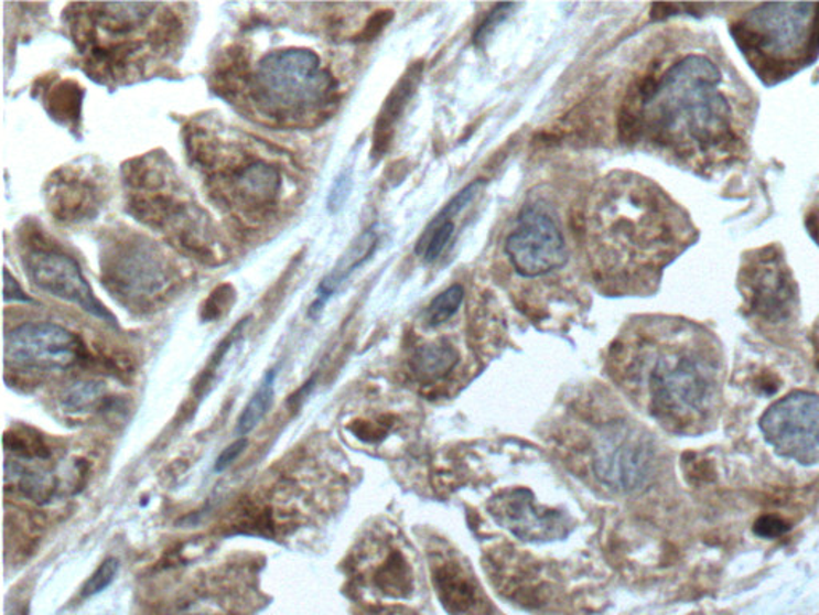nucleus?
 Instances as JSON below:
<instances>
[{
    "instance_id": "nucleus-23",
    "label": "nucleus",
    "mask_w": 819,
    "mask_h": 615,
    "mask_svg": "<svg viewBox=\"0 0 819 615\" xmlns=\"http://www.w3.org/2000/svg\"><path fill=\"white\" fill-rule=\"evenodd\" d=\"M351 188H353V175L349 171H345L338 179L335 180L332 191L328 196V208L332 212L338 211L346 203L347 196H349Z\"/></svg>"
},
{
    "instance_id": "nucleus-1",
    "label": "nucleus",
    "mask_w": 819,
    "mask_h": 615,
    "mask_svg": "<svg viewBox=\"0 0 819 615\" xmlns=\"http://www.w3.org/2000/svg\"><path fill=\"white\" fill-rule=\"evenodd\" d=\"M755 112L753 90L719 42L690 34L651 60L627 91L619 137L708 175L747 154Z\"/></svg>"
},
{
    "instance_id": "nucleus-21",
    "label": "nucleus",
    "mask_w": 819,
    "mask_h": 615,
    "mask_svg": "<svg viewBox=\"0 0 819 615\" xmlns=\"http://www.w3.org/2000/svg\"><path fill=\"white\" fill-rule=\"evenodd\" d=\"M790 530L786 519L775 515H764L754 522V533L761 539H779Z\"/></svg>"
},
{
    "instance_id": "nucleus-5",
    "label": "nucleus",
    "mask_w": 819,
    "mask_h": 615,
    "mask_svg": "<svg viewBox=\"0 0 819 615\" xmlns=\"http://www.w3.org/2000/svg\"><path fill=\"white\" fill-rule=\"evenodd\" d=\"M336 80L322 68L321 58L308 48L268 53L255 76L262 105L278 111H308L333 101Z\"/></svg>"
},
{
    "instance_id": "nucleus-13",
    "label": "nucleus",
    "mask_w": 819,
    "mask_h": 615,
    "mask_svg": "<svg viewBox=\"0 0 819 615\" xmlns=\"http://www.w3.org/2000/svg\"><path fill=\"white\" fill-rule=\"evenodd\" d=\"M456 364L459 353L446 342L418 346L410 359L411 373L421 381L443 380L455 370Z\"/></svg>"
},
{
    "instance_id": "nucleus-6",
    "label": "nucleus",
    "mask_w": 819,
    "mask_h": 615,
    "mask_svg": "<svg viewBox=\"0 0 819 615\" xmlns=\"http://www.w3.org/2000/svg\"><path fill=\"white\" fill-rule=\"evenodd\" d=\"M592 466L595 478L604 486L618 493H636L654 479V441L636 427L608 428L595 445Z\"/></svg>"
},
{
    "instance_id": "nucleus-14",
    "label": "nucleus",
    "mask_w": 819,
    "mask_h": 615,
    "mask_svg": "<svg viewBox=\"0 0 819 615\" xmlns=\"http://www.w3.org/2000/svg\"><path fill=\"white\" fill-rule=\"evenodd\" d=\"M421 79V65H413L407 71L406 76L399 80L396 88L389 95L388 101L382 106L377 123V136H375V148L379 151L385 150L386 143L391 140V130L402 115L407 101L410 100L413 91L417 90L418 83Z\"/></svg>"
},
{
    "instance_id": "nucleus-12",
    "label": "nucleus",
    "mask_w": 819,
    "mask_h": 615,
    "mask_svg": "<svg viewBox=\"0 0 819 615\" xmlns=\"http://www.w3.org/2000/svg\"><path fill=\"white\" fill-rule=\"evenodd\" d=\"M377 244L378 235L377 231H375V228H370L367 229V231L362 233L359 238L351 244L349 249H347L346 252L343 253V257L340 258L338 263L333 267V270L330 271L327 276H325L324 281L321 282V285H319L317 296H315V302L312 303L311 306L312 316H314V314L321 313L322 308H324L325 303L328 302L330 296L338 291L340 285H342L343 282H345L346 279L349 278L353 271H356L357 268L360 267V265H364L365 261L370 258L371 253H374L375 249H377Z\"/></svg>"
},
{
    "instance_id": "nucleus-17",
    "label": "nucleus",
    "mask_w": 819,
    "mask_h": 615,
    "mask_svg": "<svg viewBox=\"0 0 819 615\" xmlns=\"http://www.w3.org/2000/svg\"><path fill=\"white\" fill-rule=\"evenodd\" d=\"M463 300V285H450L446 291L439 293V295L429 303L427 314H424L427 325H429V327H439V325L449 323V321L455 316L456 311L460 310Z\"/></svg>"
},
{
    "instance_id": "nucleus-4",
    "label": "nucleus",
    "mask_w": 819,
    "mask_h": 615,
    "mask_svg": "<svg viewBox=\"0 0 819 615\" xmlns=\"http://www.w3.org/2000/svg\"><path fill=\"white\" fill-rule=\"evenodd\" d=\"M650 395L655 409L668 419L703 416L718 395V364L704 349H666L650 370Z\"/></svg>"
},
{
    "instance_id": "nucleus-25",
    "label": "nucleus",
    "mask_w": 819,
    "mask_h": 615,
    "mask_svg": "<svg viewBox=\"0 0 819 615\" xmlns=\"http://www.w3.org/2000/svg\"><path fill=\"white\" fill-rule=\"evenodd\" d=\"M248 441L246 438H240L236 443L228 445L225 451L222 452L218 458H216L215 470L216 472H225L228 466L233 465L234 462L239 458V455L246 451Z\"/></svg>"
},
{
    "instance_id": "nucleus-20",
    "label": "nucleus",
    "mask_w": 819,
    "mask_h": 615,
    "mask_svg": "<svg viewBox=\"0 0 819 615\" xmlns=\"http://www.w3.org/2000/svg\"><path fill=\"white\" fill-rule=\"evenodd\" d=\"M99 395L101 390L95 384H76L66 395L65 406L67 409L85 410L98 401Z\"/></svg>"
},
{
    "instance_id": "nucleus-18",
    "label": "nucleus",
    "mask_w": 819,
    "mask_h": 615,
    "mask_svg": "<svg viewBox=\"0 0 819 615\" xmlns=\"http://www.w3.org/2000/svg\"><path fill=\"white\" fill-rule=\"evenodd\" d=\"M243 191L255 201H268L278 191V173L265 165H251L243 173Z\"/></svg>"
},
{
    "instance_id": "nucleus-27",
    "label": "nucleus",
    "mask_w": 819,
    "mask_h": 615,
    "mask_svg": "<svg viewBox=\"0 0 819 615\" xmlns=\"http://www.w3.org/2000/svg\"><path fill=\"white\" fill-rule=\"evenodd\" d=\"M6 615H24V611L18 609V607H15V609L7 611Z\"/></svg>"
},
{
    "instance_id": "nucleus-11",
    "label": "nucleus",
    "mask_w": 819,
    "mask_h": 615,
    "mask_svg": "<svg viewBox=\"0 0 819 615\" xmlns=\"http://www.w3.org/2000/svg\"><path fill=\"white\" fill-rule=\"evenodd\" d=\"M492 518L525 542H551L569 536L570 519L535 501L528 489H513L492 498Z\"/></svg>"
},
{
    "instance_id": "nucleus-15",
    "label": "nucleus",
    "mask_w": 819,
    "mask_h": 615,
    "mask_svg": "<svg viewBox=\"0 0 819 615\" xmlns=\"http://www.w3.org/2000/svg\"><path fill=\"white\" fill-rule=\"evenodd\" d=\"M435 586L443 606L453 615L470 613L475 606V589L459 569L443 568L435 574Z\"/></svg>"
},
{
    "instance_id": "nucleus-19",
    "label": "nucleus",
    "mask_w": 819,
    "mask_h": 615,
    "mask_svg": "<svg viewBox=\"0 0 819 615\" xmlns=\"http://www.w3.org/2000/svg\"><path fill=\"white\" fill-rule=\"evenodd\" d=\"M117 572H119V561L116 558H108V560L103 561L97 571L85 582L83 589L84 598L98 595L103 590L108 589L115 582Z\"/></svg>"
},
{
    "instance_id": "nucleus-3",
    "label": "nucleus",
    "mask_w": 819,
    "mask_h": 615,
    "mask_svg": "<svg viewBox=\"0 0 819 615\" xmlns=\"http://www.w3.org/2000/svg\"><path fill=\"white\" fill-rule=\"evenodd\" d=\"M730 33L758 79L775 86L818 58L819 3L747 6Z\"/></svg>"
},
{
    "instance_id": "nucleus-22",
    "label": "nucleus",
    "mask_w": 819,
    "mask_h": 615,
    "mask_svg": "<svg viewBox=\"0 0 819 615\" xmlns=\"http://www.w3.org/2000/svg\"><path fill=\"white\" fill-rule=\"evenodd\" d=\"M516 7L517 6H514V3H499V6H496V9L493 10L487 20H485L484 23L477 28V31H475V44H484V42L487 41L488 35L492 34V31L509 15V10L516 9Z\"/></svg>"
},
{
    "instance_id": "nucleus-10",
    "label": "nucleus",
    "mask_w": 819,
    "mask_h": 615,
    "mask_svg": "<svg viewBox=\"0 0 819 615\" xmlns=\"http://www.w3.org/2000/svg\"><path fill=\"white\" fill-rule=\"evenodd\" d=\"M24 267L35 288L42 292L74 303L106 323H115V317L95 296L74 258L52 250H35L28 256Z\"/></svg>"
},
{
    "instance_id": "nucleus-16",
    "label": "nucleus",
    "mask_w": 819,
    "mask_h": 615,
    "mask_svg": "<svg viewBox=\"0 0 819 615\" xmlns=\"http://www.w3.org/2000/svg\"><path fill=\"white\" fill-rule=\"evenodd\" d=\"M276 370L271 369L258 385V390L251 396L250 401L237 420V436L244 438L265 419L274 399Z\"/></svg>"
},
{
    "instance_id": "nucleus-8",
    "label": "nucleus",
    "mask_w": 819,
    "mask_h": 615,
    "mask_svg": "<svg viewBox=\"0 0 819 615\" xmlns=\"http://www.w3.org/2000/svg\"><path fill=\"white\" fill-rule=\"evenodd\" d=\"M765 441L783 457L802 458L819 444V395L793 391L758 420Z\"/></svg>"
},
{
    "instance_id": "nucleus-28",
    "label": "nucleus",
    "mask_w": 819,
    "mask_h": 615,
    "mask_svg": "<svg viewBox=\"0 0 819 615\" xmlns=\"http://www.w3.org/2000/svg\"><path fill=\"white\" fill-rule=\"evenodd\" d=\"M193 615H205V614H193Z\"/></svg>"
},
{
    "instance_id": "nucleus-26",
    "label": "nucleus",
    "mask_w": 819,
    "mask_h": 615,
    "mask_svg": "<svg viewBox=\"0 0 819 615\" xmlns=\"http://www.w3.org/2000/svg\"><path fill=\"white\" fill-rule=\"evenodd\" d=\"M3 278H6V288H3V295H6V302H33L30 296L24 295L21 291L20 284L17 279L10 276L9 271H3Z\"/></svg>"
},
{
    "instance_id": "nucleus-7",
    "label": "nucleus",
    "mask_w": 819,
    "mask_h": 615,
    "mask_svg": "<svg viewBox=\"0 0 819 615\" xmlns=\"http://www.w3.org/2000/svg\"><path fill=\"white\" fill-rule=\"evenodd\" d=\"M505 252L517 274L528 279L562 270L570 257L562 229L537 205L520 212L516 228L506 238Z\"/></svg>"
},
{
    "instance_id": "nucleus-24",
    "label": "nucleus",
    "mask_w": 819,
    "mask_h": 615,
    "mask_svg": "<svg viewBox=\"0 0 819 615\" xmlns=\"http://www.w3.org/2000/svg\"><path fill=\"white\" fill-rule=\"evenodd\" d=\"M391 20L392 12H389V10L375 13V15L368 20V23L365 24L364 31H362L360 34V41H374V39L385 30L386 24L391 23Z\"/></svg>"
},
{
    "instance_id": "nucleus-9",
    "label": "nucleus",
    "mask_w": 819,
    "mask_h": 615,
    "mask_svg": "<svg viewBox=\"0 0 819 615\" xmlns=\"http://www.w3.org/2000/svg\"><path fill=\"white\" fill-rule=\"evenodd\" d=\"M83 353L79 338L53 323H26L6 335L7 364L35 370H65Z\"/></svg>"
},
{
    "instance_id": "nucleus-2",
    "label": "nucleus",
    "mask_w": 819,
    "mask_h": 615,
    "mask_svg": "<svg viewBox=\"0 0 819 615\" xmlns=\"http://www.w3.org/2000/svg\"><path fill=\"white\" fill-rule=\"evenodd\" d=\"M689 215L650 180L616 172L592 194V270L615 291L647 288L694 240Z\"/></svg>"
}]
</instances>
